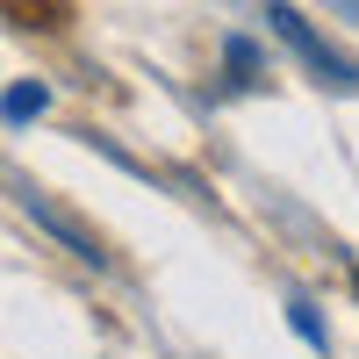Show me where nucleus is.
<instances>
[{
    "label": "nucleus",
    "mask_w": 359,
    "mask_h": 359,
    "mask_svg": "<svg viewBox=\"0 0 359 359\" xmlns=\"http://www.w3.org/2000/svg\"><path fill=\"white\" fill-rule=\"evenodd\" d=\"M266 22H273V29H280V36H287L294 50H302V57H309V65H316L323 79H331V86H352V65L323 50V43H316V29H309L302 15H294V8H280V0H273V8H266Z\"/></svg>",
    "instance_id": "obj_1"
},
{
    "label": "nucleus",
    "mask_w": 359,
    "mask_h": 359,
    "mask_svg": "<svg viewBox=\"0 0 359 359\" xmlns=\"http://www.w3.org/2000/svg\"><path fill=\"white\" fill-rule=\"evenodd\" d=\"M29 216H36V223H43L50 237H65V245H72V252H79L86 266H108V245H101V237L86 230L79 216H65V208H50V201H36V194H29Z\"/></svg>",
    "instance_id": "obj_2"
},
{
    "label": "nucleus",
    "mask_w": 359,
    "mask_h": 359,
    "mask_svg": "<svg viewBox=\"0 0 359 359\" xmlns=\"http://www.w3.org/2000/svg\"><path fill=\"white\" fill-rule=\"evenodd\" d=\"M43 101H50V94H43V79H22V86H8V94H0V115H8V123H29Z\"/></svg>",
    "instance_id": "obj_3"
},
{
    "label": "nucleus",
    "mask_w": 359,
    "mask_h": 359,
    "mask_svg": "<svg viewBox=\"0 0 359 359\" xmlns=\"http://www.w3.org/2000/svg\"><path fill=\"white\" fill-rule=\"evenodd\" d=\"M294 331H302L309 345H323V323H316V309H309V302H294Z\"/></svg>",
    "instance_id": "obj_4"
},
{
    "label": "nucleus",
    "mask_w": 359,
    "mask_h": 359,
    "mask_svg": "<svg viewBox=\"0 0 359 359\" xmlns=\"http://www.w3.org/2000/svg\"><path fill=\"white\" fill-rule=\"evenodd\" d=\"M352 287H359V280H352Z\"/></svg>",
    "instance_id": "obj_5"
}]
</instances>
